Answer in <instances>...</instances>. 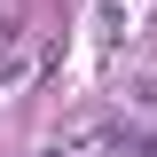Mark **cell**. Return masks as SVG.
I'll list each match as a JSON object with an SVG mask.
<instances>
[{
    "mask_svg": "<svg viewBox=\"0 0 157 157\" xmlns=\"http://www.w3.org/2000/svg\"><path fill=\"white\" fill-rule=\"evenodd\" d=\"M126 32H134V24H126V0H102L94 8V47H118Z\"/></svg>",
    "mask_w": 157,
    "mask_h": 157,
    "instance_id": "6da1fadb",
    "label": "cell"
},
{
    "mask_svg": "<svg viewBox=\"0 0 157 157\" xmlns=\"http://www.w3.org/2000/svg\"><path fill=\"white\" fill-rule=\"evenodd\" d=\"M71 149H78V134H71V141H47V149H39V157H71Z\"/></svg>",
    "mask_w": 157,
    "mask_h": 157,
    "instance_id": "7a4b0ae2",
    "label": "cell"
}]
</instances>
